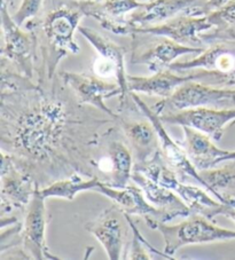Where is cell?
I'll return each instance as SVG.
<instances>
[{
    "label": "cell",
    "mask_w": 235,
    "mask_h": 260,
    "mask_svg": "<svg viewBox=\"0 0 235 260\" xmlns=\"http://www.w3.org/2000/svg\"><path fill=\"white\" fill-rule=\"evenodd\" d=\"M89 107L58 74L49 89L39 85L2 94V150L28 170L40 188L74 174L97 177V159L120 124Z\"/></svg>",
    "instance_id": "6da1fadb"
},
{
    "label": "cell",
    "mask_w": 235,
    "mask_h": 260,
    "mask_svg": "<svg viewBox=\"0 0 235 260\" xmlns=\"http://www.w3.org/2000/svg\"><path fill=\"white\" fill-rule=\"evenodd\" d=\"M84 17L82 0H45L42 13L24 24L36 35L42 56L38 84L53 80L60 62L80 52L75 32Z\"/></svg>",
    "instance_id": "7a4b0ae2"
},
{
    "label": "cell",
    "mask_w": 235,
    "mask_h": 260,
    "mask_svg": "<svg viewBox=\"0 0 235 260\" xmlns=\"http://www.w3.org/2000/svg\"><path fill=\"white\" fill-rule=\"evenodd\" d=\"M171 70L219 88H235V40H216L195 59L173 62Z\"/></svg>",
    "instance_id": "3957f363"
},
{
    "label": "cell",
    "mask_w": 235,
    "mask_h": 260,
    "mask_svg": "<svg viewBox=\"0 0 235 260\" xmlns=\"http://www.w3.org/2000/svg\"><path fill=\"white\" fill-rule=\"evenodd\" d=\"M78 31L98 53V57L92 66L93 74L103 79L115 78L120 85L122 94L119 110L128 114L138 113L140 109L132 99L128 82L129 75H126L125 71V48L86 26H79Z\"/></svg>",
    "instance_id": "277c9868"
},
{
    "label": "cell",
    "mask_w": 235,
    "mask_h": 260,
    "mask_svg": "<svg viewBox=\"0 0 235 260\" xmlns=\"http://www.w3.org/2000/svg\"><path fill=\"white\" fill-rule=\"evenodd\" d=\"M149 228L161 233L164 240V252L173 255L184 246L191 244L235 240V231L226 230L212 223L209 218L200 213H192L184 221L170 226L154 219H144Z\"/></svg>",
    "instance_id": "5b68a950"
},
{
    "label": "cell",
    "mask_w": 235,
    "mask_h": 260,
    "mask_svg": "<svg viewBox=\"0 0 235 260\" xmlns=\"http://www.w3.org/2000/svg\"><path fill=\"white\" fill-rule=\"evenodd\" d=\"M197 107L235 108V88H219L189 80L175 89L172 95L157 102L153 109L162 116Z\"/></svg>",
    "instance_id": "8992f818"
},
{
    "label": "cell",
    "mask_w": 235,
    "mask_h": 260,
    "mask_svg": "<svg viewBox=\"0 0 235 260\" xmlns=\"http://www.w3.org/2000/svg\"><path fill=\"white\" fill-rule=\"evenodd\" d=\"M2 190H0V216L16 217L24 213L39 185L28 170L24 169L11 154L2 150Z\"/></svg>",
    "instance_id": "52a82bcc"
},
{
    "label": "cell",
    "mask_w": 235,
    "mask_h": 260,
    "mask_svg": "<svg viewBox=\"0 0 235 260\" xmlns=\"http://www.w3.org/2000/svg\"><path fill=\"white\" fill-rule=\"evenodd\" d=\"M133 171L141 172L152 180L174 191L189 206L192 213H200L212 219V213L221 203L218 200L212 199L201 188L186 185L180 180L177 174L166 165L161 151L147 163L134 167Z\"/></svg>",
    "instance_id": "ba28073f"
},
{
    "label": "cell",
    "mask_w": 235,
    "mask_h": 260,
    "mask_svg": "<svg viewBox=\"0 0 235 260\" xmlns=\"http://www.w3.org/2000/svg\"><path fill=\"white\" fill-rule=\"evenodd\" d=\"M131 63L142 64L153 71L169 69L178 57L186 54H201L204 47H191L162 36L148 34L131 35Z\"/></svg>",
    "instance_id": "9c48e42d"
},
{
    "label": "cell",
    "mask_w": 235,
    "mask_h": 260,
    "mask_svg": "<svg viewBox=\"0 0 235 260\" xmlns=\"http://www.w3.org/2000/svg\"><path fill=\"white\" fill-rule=\"evenodd\" d=\"M8 10L10 7L6 0H2L0 16L4 40L2 57H5L21 74L33 79L37 62V38L33 31L22 30Z\"/></svg>",
    "instance_id": "30bf717a"
},
{
    "label": "cell",
    "mask_w": 235,
    "mask_h": 260,
    "mask_svg": "<svg viewBox=\"0 0 235 260\" xmlns=\"http://www.w3.org/2000/svg\"><path fill=\"white\" fill-rule=\"evenodd\" d=\"M132 99L135 102V105L139 107V109L141 110L143 116L151 120L154 126H155L157 134L160 137V151L162 157H163L164 162L166 165L172 170V171L177 174L180 180L184 181L187 178H191L193 180L200 183L205 189L211 192L217 199V194L214 191V189L208 185L207 181L203 179L201 173L195 168V165L189 158L186 150L184 149V147L180 143L175 142L172 138L170 137V134L166 131L164 126L163 120L161 119L160 115L156 113L155 110L151 107H148L141 99L138 96L137 93L132 92Z\"/></svg>",
    "instance_id": "8fae6325"
},
{
    "label": "cell",
    "mask_w": 235,
    "mask_h": 260,
    "mask_svg": "<svg viewBox=\"0 0 235 260\" xmlns=\"http://www.w3.org/2000/svg\"><path fill=\"white\" fill-rule=\"evenodd\" d=\"M58 76L68 87L74 92L78 102L82 105L94 107L111 117L119 119L120 115L109 109L105 100L110 98L121 96L122 91L117 83L107 82L94 74H80L72 71H61Z\"/></svg>",
    "instance_id": "7c38bea8"
},
{
    "label": "cell",
    "mask_w": 235,
    "mask_h": 260,
    "mask_svg": "<svg viewBox=\"0 0 235 260\" xmlns=\"http://www.w3.org/2000/svg\"><path fill=\"white\" fill-rule=\"evenodd\" d=\"M46 199L40 192V188L35 191L30 203L24 212L22 223L21 240L22 248L29 259L45 260L58 259L48 252L46 245L47 211Z\"/></svg>",
    "instance_id": "4fadbf2b"
},
{
    "label": "cell",
    "mask_w": 235,
    "mask_h": 260,
    "mask_svg": "<svg viewBox=\"0 0 235 260\" xmlns=\"http://www.w3.org/2000/svg\"><path fill=\"white\" fill-rule=\"evenodd\" d=\"M160 117L164 124L195 128L209 136L214 141H220L226 126L235 122V108L218 109L210 107H197L162 115Z\"/></svg>",
    "instance_id": "5bb4252c"
},
{
    "label": "cell",
    "mask_w": 235,
    "mask_h": 260,
    "mask_svg": "<svg viewBox=\"0 0 235 260\" xmlns=\"http://www.w3.org/2000/svg\"><path fill=\"white\" fill-rule=\"evenodd\" d=\"M109 138L97 159V177L110 187L125 188L134 170L133 154L124 142Z\"/></svg>",
    "instance_id": "9a60e30c"
},
{
    "label": "cell",
    "mask_w": 235,
    "mask_h": 260,
    "mask_svg": "<svg viewBox=\"0 0 235 260\" xmlns=\"http://www.w3.org/2000/svg\"><path fill=\"white\" fill-rule=\"evenodd\" d=\"M211 29H214V25L207 15L193 16L184 13L163 23L134 29L133 34L162 36L186 46L203 47L205 44L203 43L201 35Z\"/></svg>",
    "instance_id": "2e32d148"
},
{
    "label": "cell",
    "mask_w": 235,
    "mask_h": 260,
    "mask_svg": "<svg viewBox=\"0 0 235 260\" xmlns=\"http://www.w3.org/2000/svg\"><path fill=\"white\" fill-rule=\"evenodd\" d=\"M96 191L109 199L112 204L129 216H140L143 219L151 218L156 221L166 223L175 218L174 214L171 212L156 208L149 203L141 188L135 183L125 188H114L101 182L96 188Z\"/></svg>",
    "instance_id": "e0dca14e"
},
{
    "label": "cell",
    "mask_w": 235,
    "mask_h": 260,
    "mask_svg": "<svg viewBox=\"0 0 235 260\" xmlns=\"http://www.w3.org/2000/svg\"><path fill=\"white\" fill-rule=\"evenodd\" d=\"M207 0H151L131 13L129 22L133 30L148 25L163 23L180 14L193 16L203 15V5Z\"/></svg>",
    "instance_id": "ac0fdd59"
},
{
    "label": "cell",
    "mask_w": 235,
    "mask_h": 260,
    "mask_svg": "<svg viewBox=\"0 0 235 260\" xmlns=\"http://www.w3.org/2000/svg\"><path fill=\"white\" fill-rule=\"evenodd\" d=\"M85 16L98 21L103 29L121 36L132 35L129 15L142 6L138 0H82Z\"/></svg>",
    "instance_id": "d6986e66"
},
{
    "label": "cell",
    "mask_w": 235,
    "mask_h": 260,
    "mask_svg": "<svg viewBox=\"0 0 235 260\" xmlns=\"http://www.w3.org/2000/svg\"><path fill=\"white\" fill-rule=\"evenodd\" d=\"M121 213V210L112 204L85 225V230L96 237L110 260H120L125 254L126 228L120 218Z\"/></svg>",
    "instance_id": "ffe728a7"
},
{
    "label": "cell",
    "mask_w": 235,
    "mask_h": 260,
    "mask_svg": "<svg viewBox=\"0 0 235 260\" xmlns=\"http://www.w3.org/2000/svg\"><path fill=\"white\" fill-rule=\"evenodd\" d=\"M117 120L131 147L134 167L147 163L160 151V137L147 117L142 120H133L120 116Z\"/></svg>",
    "instance_id": "44dd1931"
},
{
    "label": "cell",
    "mask_w": 235,
    "mask_h": 260,
    "mask_svg": "<svg viewBox=\"0 0 235 260\" xmlns=\"http://www.w3.org/2000/svg\"><path fill=\"white\" fill-rule=\"evenodd\" d=\"M183 129L184 139L180 145L186 150L198 171L216 168L219 159L228 152V150L217 147L214 140L207 134L188 126H184Z\"/></svg>",
    "instance_id": "7402d4cb"
},
{
    "label": "cell",
    "mask_w": 235,
    "mask_h": 260,
    "mask_svg": "<svg viewBox=\"0 0 235 260\" xmlns=\"http://www.w3.org/2000/svg\"><path fill=\"white\" fill-rule=\"evenodd\" d=\"M189 80H194L193 75H179L171 69L159 71V73H155V75L151 76V77L128 76L131 92L160 96L162 99L171 96L175 89L185 83L189 82Z\"/></svg>",
    "instance_id": "603a6c76"
},
{
    "label": "cell",
    "mask_w": 235,
    "mask_h": 260,
    "mask_svg": "<svg viewBox=\"0 0 235 260\" xmlns=\"http://www.w3.org/2000/svg\"><path fill=\"white\" fill-rule=\"evenodd\" d=\"M131 180L141 188L147 201L156 208L166 210L174 214L175 218H186L192 214L189 206L174 191L152 180L143 173L133 171Z\"/></svg>",
    "instance_id": "cb8c5ba5"
},
{
    "label": "cell",
    "mask_w": 235,
    "mask_h": 260,
    "mask_svg": "<svg viewBox=\"0 0 235 260\" xmlns=\"http://www.w3.org/2000/svg\"><path fill=\"white\" fill-rule=\"evenodd\" d=\"M101 182L102 181L98 177L84 179L80 174H74L71 177L58 179V180L40 188V192L45 199L56 197V199L74 201L79 192L96 190V188Z\"/></svg>",
    "instance_id": "d4e9b609"
},
{
    "label": "cell",
    "mask_w": 235,
    "mask_h": 260,
    "mask_svg": "<svg viewBox=\"0 0 235 260\" xmlns=\"http://www.w3.org/2000/svg\"><path fill=\"white\" fill-rule=\"evenodd\" d=\"M124 214V217L128 221L129 226L131 230H132L133 233V237H132V242H131V248H130V252L128 253L129 259H153L151 257L152 253L154 255H156L157 259H173V257L166 254L165 252H160L159 250H155L153 246L148 243V242L143 239V236L141 235V233L139 232V230L135 226V223L132 221V219L130 218L129 214Z\"/></svg>",
    "instance_id": "484cf974"
},
{
    "label": "cell",
    "mask_w": 235,
    "mask_h": 260,
    "mask_svg": "<svg viewBox=\"0 0 235 260\" xmlns=\"http://www.w3.org/2000/svg\"><path fill=\"white\" fill-rule=\"evenodd\" d=\"M218 30H235V0H230L224 7L207 15Z\"/></svg>",
    "instance_id": "4316f807"
},
{
    "label": "cell",
    "mask_w": 235,
    "mask_h": 260,
    "mask_svg": "<svg viewBox=\"0 0 235 260\" xmlns=\"http://www.w3.org/2000/svg\"><path fill=\"white\" fill-rule=\"evenodd\" d=\"M45 0H22L21 5L14 14L13 19L20 26H23L26 22L37 17L44 8Z\"/></svg>",
    "instance_id": "83f0119b"
},
{
    "label": "cell",
    "mask_w": 235,
    "mask_h": 260,
    "mask_svg": "<svg viewBox=\"0 0 235 260\" xmlns=\"http://www.w3.org/2000/svg\"><path fill=\"white\" fill-rule=\"evenodd\" d=\"M217 216H225L235 222V196H229L228 203H220L212 213V219Z\"/></svg>",
    "instance_id": "f1b7e54d"
},
{
    "label": "cell",
    "mask_w": 235,
    "mask_h": 260,
    "mask_svg": "<svg viewBox=\"0 0 235 260\" xmlns=\"http://www.w3.org/2000/svg\"><path fill=\"white\" fill-rule=\"evenodd\" d=\"M230 0H207L203 5V15H208L210 13L218 11L219 8L224 7Z\"/></svg>",
    "instance_id": "f546056e"
},
{
    "label": "cell",
    "mask_w": 235,
    "mask_h": 260,
    "mask_svg": "<svg viewBox=\"0 0 235 260\" xmlns=\"http://www.w3.org/2000/svg\"><path fill=\"white\" fill-rule=\"evenodd\" d=\"M6 3L8 4V7H14L15 5V0H6Z\"/></svg>",
    "instance_id": "4dcf8cb0"
}]
</instances>
